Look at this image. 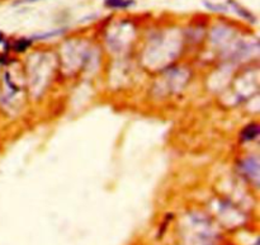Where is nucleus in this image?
<instances>
[{
    "instance_id": "nucleus-5",
    "label": "nucleus",
    "mask_w": 260,
    "mask_h": 245,
    "mask_svg": "<svg viewBox=\"0 0 260 245\" xmlns=\"http://www.w3.org/2000/svg\"><path fill=\"white\" fill-rule=\"evenodd\" d=\"M2 42H4V34L0 32V44H2Z\"/></svg>"
},
{
    "instance_id": "nucleus-4",
    "label": "nucleus",
    "mask_w": 260,
    "mask_h": 245,
    "mask_svg": "<svg viewBox=\"0 0 260 245\" xmlns=\"http://www.w3.org/2000/svg\"><path fill=\"white\" fill-rule=\"evenodd\" d=\"M34 2H38V0H18V2H16V4H24V3H34Z\"/></svg>"
},
{
    "instance_id": "nucleus-6",
    "label": "nucleus",
    "mask_w": 260,
    "mask_h": 245,
    "mask_svg": "<svg viewBox=\"0 0 260 245\" xmlns=\"http://www.w3.org/2000/svg\"><path fill=\"white\" fill-rule=\"evenodd\" d=\"M252 245H260V244H259V240H256V241H255Z\"/></svg>"
},
{
    "instance_id": "nucleus-1",
    "label": "nucleus",
    "mask_w": 260,
    "mask_h": 245,
    "mask_svg": "<svg viewBox=\"0 0 260 245\" xmlns=\"http://www.w3.org/2000/svg\"><path fill=\"white\" fill-rule=\"evenodd\" d=\"M257 135H259V126H257V125L251 124V125H249V126L245 127V129L242 130L241 140L244 142L252 141V140L256 139Z\"/></svg>"
},
{
    "instance_id": "nucleus-3",
    "label": "nucleus",
    "mask_w": 260,
    "mask_h": 245,
    "mask_svg": "<svg viewBox=\"0 0 260 245\" xmlns=\"http://www.w3.org/2000/svg\"><path fill=\"white\" fill-rule=\"evenodd\" d=\"M31 44H32L31 39H27V38L19 39V41L14 45V50L18 52H22V51H24L26 49H28V47L31 46Z\"/></svg>"
},
{
    "instance_id": "nucleus-2",
    "label": "nucleus",
    "mask_w": 260,
    "mask_h": 245,
    "mask_svg": "<svg viewBox=\"0 0 260 245\" xmlns=\"http://www.w3.org/2000/svg\"><path fill=\"white\" fill-rule=\"evenodd\" d=\"M104 4L111 8H128L134 6V0H106Z\"/></svg>"
}]
</instances>
